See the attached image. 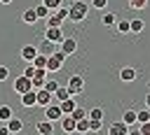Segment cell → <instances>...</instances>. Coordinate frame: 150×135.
<instances>
[{"mask_svg":"<svg viewBox=\"0 0 150 135\" xmlns=\"http://www.w3.org/2000/svg\"><path fill=\"white\" fill-rule=\"evenodd\" d=\"M115 28H117L120 35H127V33H131V21H127V19H117Z\"/></svg>","mask_w":150,"mask_h":135,"instance_id":"obj_19","label":"cell"},{"mask_svg":"<svg viewBox=\"0 0 150 135\" xmlns=\"http://www.w3.org/2000/svg\"><path fill=\"white\" fill-rule=\"evenodd\" d=\"M45 40H52V42L61 44V42L66 40V35H63L61 26H47V30H45Z\"/></svg>","mask_w":150,"mask_h":135,"instance_id":"obj_5","label":"cell"},{"mask_svg":"<svg viewBox=\"0 0 150 135\" xmlns=\"http://www.w3.org/2000/svg\"><path fill=\"white\" fill-rule=\"evenodd\" d=\"M61 116H63V112H61V105L59 102H49L47 107H45V119H49V121H61Z\"/></svg>","mask_w":150,"mask_h":135,"instance_id":"obj_6","label":"cell"},{"mask_svg":"<svg viewBox=\"0 0 150 135\" xmlns=\"http://www.w3.org/2000/svg\"><path fill=\"white\" fill-rule=\"evenodd\" d=\"M59 105H61V112H63V114H73V109L77 107V105H75V95H70L68 100H63V102H59Z\"/></svg>","mask_w":150,"mask_h":135,"instance_id":"obj_20","label":"cell"},{"mask_svg":"<svg viewBox=\"0 0 150 135\" xmlns=\"http://www.w3.org/2000/svg\"><path fill=\"white\" fill-rule=\"evenodd\" d=\"M66 58H68V56H66V54H63V51H61V49H59V51H56V54H52V56H49V58H47V70H49V72H59V70H61V65H63V61H66Z\"/></svg>","mask_w":150,"mask_h":135,"instance_id":"obj_3","label":"cell"},{"mask_svg":"<svg viewBox=\"0 0 150 135\" xmlns=\"http://www.w3.org/2000/svg\"><path fill=\"white\" fill-rule=\"evenodd\" d=\"M122 121L131 128V126H136V109H127L124 114H122Z\"/></svg>","mask_w":150,"mask_h":135,"instance_id":"obj_22","label":"cell"},{"mask_svg":"<svg viewBox=\"0 0 150 135\" xmlns=\"http://www.w3.org/2000/svg\"><path fill=\"white\" fill-rule=\"evenodd\" d=\"M35 14H38V19H47V16L52 14V9H49V7L45 5V2H40V5L35 7Z\"/></svg>","mask_w":150,"mask_h":135,"instance_id":"obj_25","label":"cell"},{"mask_svg":"<svg viewBox=\"0 0 150 135\" xmlns=\"http://www.w3.org/2000/svg\"><path fill=\"white\" fill-rule=\"evenodd\" d=\"M145 107H150V91H148V95H145Z\"/></svg>","mask_w":150,"mask_h":135,"instance_id":"obj_42","label":"cell"},{"mask_svg":"<svg viewBox=\"0 0 150 135\" xmlns=\"http://www.w3.org/2000/svg\"><path fill=\"white\" fill-rule=\"evenodd\" d=\"M129 7L131 9H145L148 7V0H129Z\"/></svg>","mask_w":150,"mask_h":135,"instance_id":"obj_33","label":"cell"},{"mask_svg":"<svg viewBox=\"0 0 150 135\" xmlns=\"http://www.w3.org/2000/svg\"><path fill=\"white\" fill-rule=\"evenodd\" d=\"M108 135H129V126L124 121H115V123H110Z\"/></svg>","mask_w":150,"mask_h":135,"instance_id":"obj_11","label":"cell"},{"mask_svg":"<svg viewBox=\"0 0 150 135\" xmlns=\"http://www.w3.org/2000/svg\"><path fill=\"white\" fill-rule=\"evenodd\" d=\"M42 2H45V5H47L52 12H54V9H59V7L63 5V0H42Z\"/></svg>","mask_w":150,"mask_h":135,"instance_id":"obj_36","label":"cell"},{"mask_svg":"<svg viewBox=\"0 0 150 135\" xmlns=\"http://www.w3.org/2000/svg\"><path fill=\"white\" fill-rule=\"evenodd\" d=\"M12 116H14V114H12V107H9V105H0V121L7 123Z\"/></svg>","mask_w":150,"mask_h":135,"instance_id":"obj_24","label":"cell"},{"mask_svg":"<svg viewBox=\"0 0 150 135\" xmlns=\"http://www.w3.org/2000/svg\"><path fill=\"white\" fill-rule=\"evenodd\" d=\"M68 91H70V95H80L82 91H84V77L82 74H73L70 79H68Z\"/></svg>","mask_w":150,"mask_h":135,"instance_id":"obj_4","label":"cell"},{"mask_svg":"<svg viewBox=\"0 0 150 135\" xmlns=\"http://www.w3.org/2000/svg\"><path fill=\"white\" fill-rule=\"evenodd\" d=\"M143 28H145L143 19H131V33H143Z\"/></svg>","mask_w":150,"mask_h":135,"instance_id":"obj_30","label":"cell"},{"mask_svg":"<svg viewBox=\"0 0 150 135\" xmlns=\"http://www.w3.org/2000/svg\"><path fill=\"white\" fill-rule=\"evenodd\" d=\"M0 135H9V128H7V123H5V126H0Z\"/></svg>","mask_w":150,"mask_h":135,"instance_id":"obj_41","label":"cell"},{"mask_svg":"<svg viewBox=\"0 0 150 135\" xmlns=\"http://www.w3.org/2000/svg\"><path fill=\"white\" fill-rule=\"evenodd\" d=\"M145 121H150V107L136 112V123H145Z\"/></svg>","mask_w":150,"mask_h":135,"instance_id":"obj_26","label":"cell"},{"mask_svg":"<svg viewBox=\"0 0 150 135\" xmlns=\"http://www.w3.org/2000/svg\"><path fill=\"white\" fill-rule=\"evenodd\" d=\"M59 49H61V44H56V42H52V40H45V42L38 47V51L45 54V56H52V54H56Z\"/></svg>","mask_w":150,"mask_h":135,"instance_id":"obj_8","label":"cell"},{"mask_svg":"<svg viewBox=\"0 0 150 135\" xmlns=\"http://www.w3.org/2000/svg\"><path fill=\"white\" fill-rule=\"evenodd\" d=\"M70 116H73V119H75V121H80V119H84V116H87V109H82V107H75V109H73V114H70Z\"/></svg>","mask_w":150,"mask_h":135,"instance_id":"obj_34","label":"cell"},{"mask_svg":"<svg viewBox=\"0 0 150 135\" xmlns=\"http://www.w3.org/2000/svg\"><path fill=\"white\" fill-rule=\"evenodd\" d=\"M47 58H49V56H45V54H38V56H35L30 63H33L35 68H47Z\"/></svg>","mask_w":150,"mask_h":135,"instance_id":"obj_28","label":"cell"},{"mask_svg":"<svg viewBox=\"0 0 150 135\" xmlns=\"http://www.w3.org/2000/svg\"><path fill=\"white\" fill-rule=\"evenodd\" d=\"M75 133H80V135H84V133H91V121H89V116H84V119L75 121Z\"/></svg>","mask_w":150,"mask_h":135,"instance_id":"obj_14","label":"cell"},{"mask_svg":"<svg viewBox=\"0 0 150 135\" xmlns=\"http://www.w3.org/2000/svg\"><path fill=\"white\" fill-rule=\"evenodd\" d=\"M87 14H89V0H73V5L68 7V19L75 23L84 21Z\"/></svg>","mask_w":150,"mask_h":135,"instance_id":"obj_1","label":"cell"},{"mask_svg":"<svg viewBox=\"0 0 150 135\" xmlns=\"http://www.w3.org/2000/svg\"><path fill=\"white\" fill-rule=\"evenodd\" d=\"M7 77H9V70H7L5 65H0V81H5Z\"/></svg>","mask_w":150,"mask_h":135,"instance_id":"obj_39","label":"cell"},{"mask_svg":"<svg viewBox=\"0 0 150 135\" xmlns=\"http://www.w3.org/2000/svg\"><path fill=\"white\" fill-rule=\"evenodd\" d=\"M54 98H56V102H63V100H68V98H70V91H68V86H59V88L54 91Z\"/></svg>","mask_w":150,"mask_h":135,"instance_id":"obj_21","label":"cell"},{"mask_svg":"<svg viewBox=\"0 0 150 135\" xmlns=\"http://www.w3.org/2000/svg\"><path fill=\"white\" fill-rule=\"evenodd\" d=\"M21 105H23V107H35V105H38V91L30 88V91L21 93Z\"/></svg>","mask_w":150,"mask_h":135,"instance_id":"obj_9","label":"cell"},{"mask_svg":"<svg viewBox=\"0 0 150 135\" xmlns=\"http://www.w3.org/2000/svg\"><path fill=\"white\" fill-rule=\"evenodd\" d=\"M9 2H12V0H0V5H9Z\"/></svg>","mask_w":150,"mask_h":135,"instance_id":"obj_43","label":"cell"},{"mask_svg":"<svg viewBox=\"0 0 150 135\" xmlns=\"http://www.w3.org/2000/svg\"><path fill=\"white\" fill-rule=\"evenodd\" d=\"M120 79H122V81H134V79H136V70H134L131 65L122 68V70H120Z\"/></svg>","mask_w":150,"mask_h":135,"instance_id":"obj_17","label":"cell"},{"mask_svg":"<svg viewBox=\"0 0 150 135\" xmlns=\"http://www.w3.org/2000/svg\"><path fill=\"white\" fill-rule=\"evenodd\" d=\"M52 98H54V95H52L49 91H45V88L38 91V105H40V107H47V105L52 102Z\"/></svg>","mask_w":150,"mask_h":135,"instance_id":"obj_18","label":"cell"},{"mask_svg":"<svg viewBox=\"0 0 150 135\" xmlns=\"http://www.w3.org/2000/svg\"><path fill=\"white\" fill-rule=\"evenodd\" d=\"M33 88V81L26 77V74H19L16 79H14V91L16 93H26V91H30Z\"/></svg>","mask_w":150,"mask_h":135,"instance_id":"obj_7","label":"cell"},{"mask_svg":"<svg viewBox=\"0 0 150 135\" xmlns=\"http://www.w3.org/2000/svg\"><path fill=\"white\" fill-rule=\"evenodd\" d=\"M87 116H89V119H103V109H101V107L87 109Z\"/></svg>","mask_w":150,"mask_h":135,"instance_id":"obj_32","label":"cell"},{"mask_svg":"<svg viewBox=\"0 0 150 135\" xmlns=\"http://www.w3.org/2000/svg\"><path fill=\"white\" fill-rule=\"evenodd\" d=\"M7 128H9V133H21V128H23V123H21V119H16V116H12V119L7 121Z\"/></svg>","mask_w":150,"mask_h":135,"instance_id":"obj_23","label":"cell"},{"mask_svg":"<svg viewBox=\"0 0 150 135\" xmlns=\"http://www.w3.org/2000/svg\"><path fill=\"white\" fill-rule=\"evenodd\" d=\"M101 23H103V26H115V23H117V14H110V12H105V14L101 16Z\"/></svg>","mask_w":150,"mask_h":135,"instance_id":"obj_27","label":"cell"},{"mask_svg":"<svg viewBox=\"0 0 150 135\" xmlns=\"http://www.w3.org/2000/svg\"><path fill=\"white\" fill-rule=\"evenodd\" d=\"M30 81H33V88H35V91H40V88H45V81H47V77H42V74H35Z\"/></svg>","mask_w":150,"mask_h":135,"instance_id":"obj_29","label":"cell"},{"mask_svg":"<svg viewBox=\"0 0 150 135\" xmlns=\"http://www.w3.org/2000/svg\"><path fill=\"white\" fill-rule=\"evenodd\" d=\"M129 135H143V133H141V128H138V123L129 128Z\"/></svg>","mask_w":150,"mask_h":135,"instance_id":"obj_40","label":"cell"},{"mask_svg":"<svg viewBox=\"0 0 150 135\" xmlns=\"http://www.w3.org/2000/svg\"><path fill=\"white\" fill-rule=\"evenodd\" d=\"M35 72H38V68H35V65H33V63H30V65H28V68H26V70H23V74H26V77H28V79H33V77H35Z\"/></svg>","mask_w":150,"mask_h":135,"instance_id":"obj_37","label":"cell"},{"mask_svg":"<svg viewBox=\"0 0 150 135\" xmlns=\"http://www.w3.org/2000/svg\"><path fill=\"white\" fill-rule=\"evenodd\" d=\"M21 21H23V23H28V26H33V23H38L40 19H38V14H35V7H30V9H26V12L21 14Z\"/></svg>","mask_w":150,"mask_h":135,"instance_id":"obj_16","label":"cell"},{"mask_svg":"<svg viewBox=\"0 0 150 135\" xmlns=\"http://www.w3.org/2000/svg\"><path fill=\"white\" fill-rule=\"evenodd\" d=\"M38 54H40V51H38V47H33V44H26V47L21 49V58H23V61H28V63H30Z\"/></svg>","mask_w":150,"mask_h":135,"instance_id":"obj_15","label":"cell"},{"mask_svg":"<svg viewBox=\"0 0 150 135\" xmlns=\"http://www.w3.org/2000/svg\"><path fill=\"white\" fill-rule=\"evenodd\" d=\"M61 51H63L66 56H73V54L77 51V40H75V37H66V40L61 42Z\"/></svg>","mask_w":150,"mask_h":135,"instance_id":"obj_10","label":"cell"},{"mask_svg":"<svg viewBox=\"0 0 150 135\" xmlns=\"http://www.w3.org/2000/svg\"><path fill=\"white\" fill-rule=\"evenodd\" d=\"M68 19V7H59V9H54L49 16H47V26H61L63 21Z\"/></svg>","mask_w":150,"mask_h":135,"instance_id":"obj_2","label":"cell"},{"mask_svg":"<svg viewBox=\"0 0 150 135\" xmlns=\"http://www.w3.org/2000/svg\"><path fill=\"white\" fill-rule=\"evenodd\" d=\"M138 128H141V133H143V135H150V121H145V123H138Z\"/></svg>","mask_w":150,"mask_h":135,"instance_id":"obj_38","label":"cell"},{"mask_svg":"<svg viewBox=\"0 0 150 135\" xmlns=\"http://www.w3.org/2000/svg\"><path fill=\"white\" fill-rule=\"evenodd\" d=\"M61 128H63V133L73 135V133H75V119H73L70 114H63V116H61Z\"/></svg>","mask_w":150,"mask_h":135,"instance_id":"obj_12","label":"cell"},{"mask_svg":"<svg viewBox=\"0 0 150 135\" xmlns=\"http://www.w3.org/2000/svg\"><path fill=\"white\" fill-rule=\"evenodd\" d=\"M38 133L40 135H54V121H49V119H45V121H38Z\"/></svg>","mask_w":150,"mask_h":135,"instance_id":"obj_13","label":"cell"},{"mask_svg":"<svg viewBox=\"0 0 150 135\" xmlns=\"http://www.w3.org/2000/svg\"><path fill=\"white\" fill-rule=\"evenodd\" d=\"M56 88H59V81H56V79H47V81H45V91H49L52 95H54Z\"/></svg>","mask_w":150,"mask_h":135,"instance_id":"obj_31","label":"cell"},{"mask_svg":"<svg viewBox=\"0 0 150 135\" xmlns=\"http://www.w3.org/2000/svg\"><path fill=\"white\" fill-rule=\"evenodd\" d=\"M89 5H91L94 9H105V7H108V0H89Z\"/></svg>","mask_w":150,"mask_h":135,"instance_id":"obj_35","label":"cell"}]
</instances>
